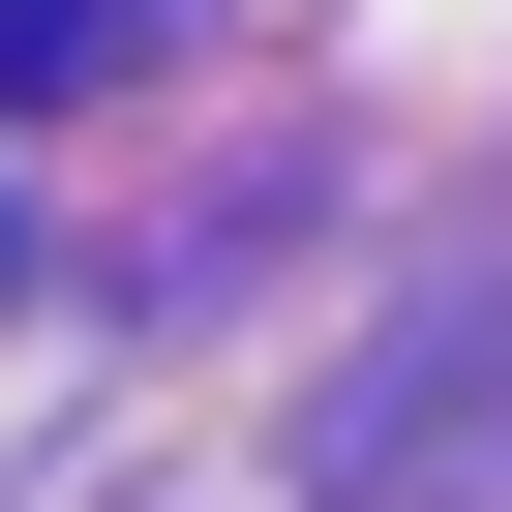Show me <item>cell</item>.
<instances>
[{"label": "cell", "mask_w": 512, "mask_h": 512, "mask_svg": "<svg viewBox=\"0 0 512 512\" xmlns=\"http://www.w3.org/2000/svg\"><path fill=\"white\" fill-rule=\"evenodd\" d=\"M121 61V0H0V91H91Z\"/></svg>", "instance_id": "cell-1"}]
</instances>
